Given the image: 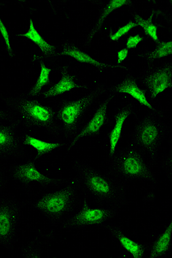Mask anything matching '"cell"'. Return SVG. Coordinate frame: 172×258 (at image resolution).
Listing matches in <instances>:
<instances>
[{
  "label": "cell",
  "instance_id": "obj_9",
  "mask_svg": "<svg viewBox=\"0 0 172 258\" xmlns=\"http://www.w3.org/2000/svg\"><path fill=\"white\" fill-rule=\"evenodd\" d=\"M122 208L116 206L94 205L82 199L76 210L61 226L66 231H73L86 228H103L120 214Z\"/></svg>",
  "mask_w": 172,
  "mask_h": 258
},
{
  "label": "cell",
  "instance_id": "obj_4",
  "mask_svg": "<svg viewBox=\"0 0 172 258\" xmlns=\"http://www.w3.org/2000/svg\"><path fill=\"white\" fill-rule=\"evenodd\" d=\"M28 199V207L43 216L50 225L61 227L83 198L72 177L60 188L41 190Z\"/></svg>",
  "mask_w": 172,
  "mask_h": 258
},
{
  "label": "cell",
  "instance_id": "obj_21",
  "mask_svg": "<svg viewBox=\"0 0 172 258\" xmlns=\"http://www.w3.org/2000/svg\"><path fill=\"white\" fill-rule=\"evenodd\" d=\"M19 36L31 40L38 47L43 55V59L41 60L52 61L58 57V48L44 39V37L36 30L32 19L29 20L28 31L19 35Z\"/></svg>",
  "mask_w": 172,
  "mask_h": 258
},
{
  "label": "cell",
  "instance_id": "obj_7",
  "mask_svg": "<svg viewBox=\"0 0 172 258\" xmlns=\"http://www.w3.org/2000/svg\"><path fill=\"white\" fill-rule=\"evenodd\" d=\"M31 157L24 160L6 163L11 182L31 198L41 190L55 189L65 185L70 177H54L41 170Z\"/></svg>",
  "mask_w": 172,
  "mask_h": 258
},
{
  "label": "cell",
  "instance_id": "obj_6",
  "mask_svg": "<svg viewBox=\"0 0 172 258\" xmlns=\"http://www.w3.org/2000/svg\"><path fill=\"white\" fill-rule=\"evenodd\" d=\"M134 118L130 143L140 149L153 167L156 168L162 145L171 138V124L166 122L165 114L157 108L143 116L137 115Z\"/></svg>",
  "mask_w": 172,
  "mask_h": 258
},
{
  "label": "cell",
  "instance_id": "obj_13",
  "mask_svg": "<svg viewBox=\"0 0 172 258\" xmlns=\"http://www.w3.org/2000/svg\"><path fill=\"white\" fill-rule=\"evenodd\" d=\"M106 94V98H102L96 104L94 110L76 137L71 142H69V148H73L82 141L98 138L104 129L110 125L109 107L115 97L111 94Z\"/></svg>",
  "mask_w": 172,
  "mask_h": 258
},
{
  "label": "cell",
  "instance_id": "obj_29",
  "mask_svg": "<svg viewBox=\"0 0 172 258\" xmlns=\"http://www.w3.org/2000/svg\"><path fill=\"white\" fill-rule=\"evenodd\" d=\"M146 38V37L143 33H138V34L130 36L126 41L125 47L131 51L132 49L136 48L138 45L145 40Z\"/></svg>",
  "mask_w": 172,
  "mask_h": 258
},
{
  "label": "cell",
  "instance_id": "obj_16",
  "mask_svg": "<svg viewBox=\"0 0 172 258\" xmlns=\"http://www.w3.org/2000/svg\"><path fill=\"white\" fill-rule=\"evenodd\" d=\"M107 93L112 94L114 97L120 94L127 95L149 111L157 108L149 101L138 81L137 76L131 69L126 71V75L123 80L107 87Z\"/></svg>",
  "mask_w": 172,
  "mask_h": 258
},
{
  "label": "cell",
  "instance_id": "obj_2",
  "mask_svg": "<svg viewBox=\"0 0 172 258\" xmlns=\"http://www.w3.org/2000/svg\"><path fill=\"white\" fill-rule=\"evenodd\" d=\"M2 101L11 122L21 131H43L51 137L52 140L61 139L52 104H46L29 93L4 97Z\"/></svg>",
  "mask_w": 172,
  "mask_h": 258
},
{
  "label": "cell",
  "instance_id": "obj_8",
  "mask_svg": "<svg viewBox=\"0 0 172 258\" xmlns=\"http://www.w3.org/2000/svg\"><path fill=\"white\" fill-rule=\"evenodd\" d=\"M29 199L7 192L0 196V247L13 253L20 238L21 223Z\"/></svg>",
  "mask_w": 172,
  "mask_h": 258
},
{
  "label": "cell",
  "instance_id": "obj_32",
  "mask_svg": "<svg viewBox=\"0 0 172 258\" xmlns=\"http://www.w3.org/2000/svg\"><path fill=\"white\" fill-rule=\"evenodd\" d=\"M0 121H9L11 122L9 115L4 106L0 105Z\"/></svg>",
  "mask_w": 172,
  "mask_h": 258
},
{
  "label": "cell",
  "instance_id": "obj_11",
  "mask_svg": "<svg viewBox=\"0 0 172 258\" xmlns=\"http://www.w3.org/2000/svg\"><path fill=\"white\" fill-rule=\"evenodd\" d=\"M57 70L60 74V78L41 95L42 98L54 101L70 97L78 91L89 89V83L85 81L76 68L64 64Z\"/></svg>",
  "mask_w": 172,
  "mask_h": 258
},
{
  "label": "cell",
  "instance_id": "obj_27",
  "mask_svg": "<svg viewBox=\"0 0 172 258\" xmlns=\"http://www.w3.org/2000/svg\"><path fill=\"white\" fill-rule=\"evenodd\" d=\"M43 248L37 242L27 244L22 248L21 256L25 257H41L43 256Z\"/></svg>",
  "mask_w": 172,
  "mask_h": 258
},
{
  "label": "cell",
  "instance_id": "obj_31",
  "mask_svg": "<svg viewBox=\"0 0 172 258\" xmlns=\"http://www.w3.org/2000/svg\"><path fill=\"white\" fill-rule=\"evenodd\" d=\"M130 53V50L124 47L119 50L117 53V63L116 64L124 65V62L128 59Z\"/></svg>",
  "mask_w": 172,
  "mask_h": 258
},
{
  "label": "cell",
  "instance_id": "obj_19",
  "mask_svg": "<svg viewBox=\"0 0 172 258\" xmlns=\"http://www.w3.org/2000/svg\"><path fill=\"white\" fill-rule=\"evenodd\" d=\"M21 137L25 147L32 149L35 152L32 158L36 161L65 148H69V142L44 140L33 135L30 132L21 131Z\"/></svg>",
  "mask_w": 172,
  "mask_h": 258
},
{
  "label": "cell",
  "instance_id": "obj_20",
  "mask_svg": "<svg viewBox=\"0 0 172 258\" xmlns=\"http://www.w3.org/2000/svg\"><path fill=\"white\" fill-rule=\"evenodd\" d=\"M172 247V222L166 224L163 230L146 243L147 258H164L169 256Z\"/></svg>",
  "mask_w": 172,
  "mask_h": 258
},
{
  "label": "cell",
  "instance_id": "obj_22",
  "mask_svg": "<svg viewBox=\"0 0 172 258\" xmlns=\"http://www.w3.org/2000/svg\"><path fill=\"white\" fill-rule=\"evenodd\" d=\"M172 40L170 39L159 40L155 43V47L152 50H146L137 52L135 55L142 60L146 65L156 64L157 62L162 60L171 56Z\"/></svg>",
  "mask_w": 172,
  "mask_h": 258
},
{
  "label": "cell",
  "instance_id": "obj_10",
  "mask_svg": "<svg viewBox=\"0 0 172 258\" xmlns=\"http://www.w3.org/2000/svg\"><path fill=\"white\" fill-rule=\"evenodd\" d=\"M137 76L149 101L156 105L158 97L172 87V61L146 65Z\"/></svg>",
  "mask_w": 172,
  "mask_h": 258
},
{
  "label": "cell",
  "instance_id": "obj_25",
  "mask_svg": "<svg viewBox=\"0 0 172 258\" xmlns=\"http://www.w3.org/2000/svg\"><path fill=\"white\" fill-rule=\"evenodd\" d=\"M158 164L163 175L171 182L172 180V149L171 145L167 151L159 155Z\"/></svg>",
  "mask_w": 172,
  "mask_h": 258
},
{
  "label": "cell",
  "instance_id": "obj_24",
  "mask_svg": "<svg viewBox=\"0 0 172 258\" xmlns=\"http://www.w3.org/2000/svg\"><path fill=\"white\" fill-rule=\"evenodd\" d=\"M53 70L51 66L46 64L44 60L40 59L39 76L29 94L35 97H41L53 82L51 80V74Z\"/></svg>",
  "mask_w": 172,
  "mask_h": 258
},
{
  "label": "cell",
  "instance_id": "obj_12",
  "mask_svg": "<svg viewBox=\"0 0 172 258\" xmlns=\"http://www.w3.org/2000/svg\"><path fill=\"white\" fill-rule=\"evenodd\" d=\"M31 157L22 142L19 128L11 122L0 121V163L24 160Z\"/></svg>",
  "mask_w": 172,
  "mask_h": 258
},
{
  "label": "cell",
  "instance_id": "obj_26",
  "mask_svg": "<svg viewBox=\"0 0 172 258\" xmlns=\"http://www.w3.org/2000/svg\"><path fill=\"white\" fill-rule=\"evenodd\" d=\"M137 27H138V26L135 21L134 20L130 21L128 23L124 24V26L120 27L118 30L111 33L108 37V41L112 43L117 42V41L123 39L128 33Z\"/></svg>",
  "mask_w": 172,
  "mask_h": 258
},
{
  "label": "cell",
  "instance_id": "obj_23",
  "mask_svg": "<svg viewBox=\"0 0 172 258\" xmlns=\"http://www.w3.org/2000/svg\"><path fill=\"white\" fill-rule=\"evenodd\" d=\"M157 14V12H154L148 18H143L135 11L133 14L134 20L137 23L138 27L142 29L143 34L154 43L160 40L158 36V24L155 20Z\"/></svg>",
  "mask_w": 172,
  "mask_h": 258
},
{
  "label": "cell",
  "instance_id": "obj_30",
  "mask_svg": "<svg viewBox=\"0 0 172 258\" xmlns=\"http://www.w3.org/2000/svg\"><path fill=\"white\" fill-rule=\"evenodd\" d=\"M0 33H1L4 43H5L6 48L10 56L12 55V47L11 43L10 36L5 24L3 22L1 17H0Z\"/></svg>",
  "mask_w": 172,
  "mask_h": 258
},
{
  "label": "cell",
  "instance_id": "obj_14",
  "mask_svg": "<svg viewBox=\"0 0 172 258\" xmlns=\"http://www.w3.org/2000/svg\"><path fill=\"white\" fill-rule=\"evenodd\" d=\"M58 56L69 57L75 64L97 73L115 72L121 70L126 72L130 69L124 64L119 66L96 59L86 49L72 42H67L58 48Z\"/></svg>",
  "mask_w": 172,
  "mask_h": 258
},
{
  "label": "cell",
  "instance_id": "obj_5",
  "mask_svg": "<svg viewBox=\"0 0 172 258\" xmlns=\"http://www.w3.org/2000/svg\"><path fill=\"white\" fill-rule=\"evenodd\" d=\"M103 169L127 184L128 182H147L156 187L158 179L144 153L129 143L119 148L104 161Z\"/></svg>",
  "mask_w": 172,
  "mask_h": 258
},
{
  "label": "cell",
  "instance_id": "obj_17",
  "mask_svg": "<svg viewBox=\"0 0 172 258\" xmlns=\"http://www.w3.org/2000/svg\"><path fill=\"white\" fill-rule=\"evenodd\" d=\"M102 228L107 231L126 255L133 258H147L146 243L127 234L120 224L110 222Z\"/></svg>",
  "mask_w": 172,
  "mask_h": 258
},
{
  "label": "cell",
  "instance_id": "obj_18",
  "mask_svg": "<svg viewBox=\"0 0 172 258\" xmlns=\"http://www.w3.org/2000/svg\"><path fill=\"white\" fill-rule=\"evenodd\" d=\"M98 7L97 16L84 43L83 48H89L95 36L98 34L106 20L112 14L126 7L133 8L134 3L130 0H107V1L95 2Z\"/></svg>",
  "mask_w": 172,
  "mask_h": 258
},
{
  "label": "cell",
  "instance_id": "obj_1",
  "mask_svg": "<svg viewBox=\"0 0 172 258\" xmlns=\"http://www.w3.org/2000/svg\"><path fill=\"white\" fill-rule=\"evenodd\" d=\"M73 177L80 193L94 205L123 208L128 203L126 184L103 168L85 160L74 161Z\"/></svg>",
  "mask_w": 172,
  "mask_h": 258
},
{
  "label": "cell",
  "instance_id": "obj_15",
  "mask_svg": "<svg viewBox=\"0 0 172 258\" xmlns=\"http://www.w3.org/2000/svg\"><path fill=\"white\" fill-rule=\"evenodd\" d=\"M137 115V108L134 101L127 100L117 107L110 118V129L106 137L108 155H112L119 148L128 120Z\"/></svg>",
  "mask_w": 172,
  "mask_h": 258
},
{
  "label": "cell",
  "instance_id": "obj_28",
  "mask_svg": "<svg viewBox=\"0 0 172 258\" xmlns=\"http://www.w3.org/2000/svg\"><path fill=\"white\" fill-rule=\"evenodd\" d=\"M10 182L6 163H0V196L7 192Z\"/></svg>",
  "mask_w": 172,
  "mask_h": 258
},
{
  "label": "cell",
  "instance_id": "obj_3",
  "mask_svg": "<svg viewBox=\"0 0 172 258\" xmlns=\"http://www.w3.org/2000/svg\"><path fill=\"white\" fill-rule=\"evenodd\" d=\"M107 89L105 84L98 83L85 94L54 101L52 105L55 111L61 139L69 143L74 140L96 104L106 94Z\"/></svg>",
  "mask_w": 172,
  "mask_h": 258
}]
</instances>
